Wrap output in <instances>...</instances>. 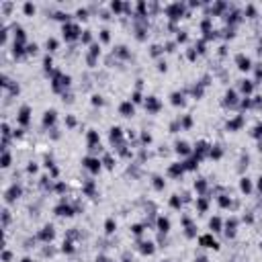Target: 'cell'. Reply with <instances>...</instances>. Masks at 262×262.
<instances>
[{"label": "cell", "instance_id": "cell-47", "mask_svg": "<svg viewBox=\"0 0 262 262\" xmlns=\"http://www.w3.org/2000/svg\"><path fill=\"white\" fill-rule=\"evenodd\" d=\"M111 35H109V29H103L100 31V41H109Z\"/></svg>", "mask_w": 262, "mask_h": 262}, {"label": "cell", "instance_id": "cell-5", "mask_svg": "<svg viewBox=\"0 0 262 262\" xmlns=\"http://www.w3.org/2000/svg\"><path fill=\"white\" fill-rule=\"evenodd\" d=\"M55 215H59V217H72V215H74V209L70 207V205H66V201H62V203L55 207Z\"/></svg>", "mask_w": 262, "mask_h": 262}, {"label": "cell", "instance_id": "cell-29", "mask_svg": "<svg viewBox=\"0 0 262 262\" xmlns=\"http://www.w3.org/2000/svg\"><path fill=\"white\" fill-rule=\"evenodd\" d=\"M80 41H82V43H90V41H92V31H82V35H80Z\"/></svg>", "mask_w": 262, "mask_h": 262}, {"label": "cell", "instance_id": "cell-56", "mask_svg": "<svg viewBox=\"0 0 262 262\" xmlns=\"http://www.w3.org/2000/svg\"><path fill=\"white\" fill-rule=\"evenodd\" d=\"M186 55H188V59H195V57H197V49H188Z\"/></svg>", "mask_w": 262, "mask_h": 262}, {"label": "cell", "instance_id": "cell-43", "mask_svg": "<svg viewBox=\"0 0 262 262\" xmlns=\"http://www.w3.org/2000/svg\"><path fill=\"white\" fill-rule=\"evenodd\" d=\"M186 39H188V35L184 33V31H178V35H176V41H178V43H184Z\"/></svg>", "mask_w": 262, "mask_h": 262}, {"label": "cell", "instance_id": "cell-62", "mask_svg": "<svg viewBox=\"0 0 262 262\" xmlns=\"http://www.w3.org/2000/svg\"><path fill=\"white\" fill-rule=\"evenodd\" d=\"M258 191H262V176L258 178Z\"/></svg>", "mask_w": 262, "mask_h": 262}, {"label": "cell", "instance_id": "cell-54", "mask_svg": "<svg viewBox=\"0 0 262 262\" xmlns=\"http://www.w3.org/2000/svg\"><path fill=\"white\" fill-rule=\"evenodd\" d=\"M246 12H248L250 16H254V15H256V10H254V6H252V4H248V6H246Z\"/></svg>", "mask_w": 262, "mask_h": 262}, {"label": "cell", "instance_id": "cell-14", "mask_svg": "<svg viewBox=\"0 0 262 262\" xmlns=\"http://www.w3.org/2000/svg\"><path fill=\"white\" fill-rule=\"evenodd\" d=\"M158 229H160V233H168L170 232V219L168 217H158Z\"/></svg>", "mask_w": 262, "mask_h": 262}, {"label": "cell", "instance_id": "cell-44", "mask_svg": "<svg viewBox=\"0 0 262 262\" xmlns=\"http://www.w3.org/2000/svg\"><path fill=\"white\" fill-rule=\"evenodd\" d=\"M103 103H104V100H103L100 94H94V96H92V104H94V107H100Z\"/></svg>", "mask_w": 262, "mask_h": 262}, {"label": "cell", "instance_id": "cell-11", "mask_svg": "<svg viewBox=\"0 0 262 262\" xmlns=\"http://www.w3.org/2000/svg\"><path fill=\"white\" fill-rule=\"evenodd\" d=\"M15 43H27V33H25V29H23V27H19L16 25L15 27Z\"/></svg>", "mask_w": 262, "mask_h": 262}, {"label": "cell", "instance_id": "cell-17", "mask_svg": "<svg viewBox=\"0 0 262 262\" xmlns=\"http://www.w3.org/2000/svg\"><path fill=\"white\" fill-rule=\"evenodd\" d=\"M242 123H244V117H242V115H237L236 119H232V121H228V129H229V131H233V129L242 127Z\"/></svg>", "mask_w": 262, "mask_h": 262}, {"label": "cell", "instance_id": "cell-50", "mask_svg": "<svg viewBox=\"0 0 262 262\" xmlns=\"http://www.w3.org/2000/svg\"><path fill=\"white\" fill-rule=\"evenodd\" d=\"M10 258H12L10 250H4V252H2V262H10Z\"/></svg>", "mask_w": 262, "mask_h": 262}, {"label": "cell", "instance_id": "cell-35", "mask_svg": "<svg viewBox=\"0 0 262 262\" xmlns=\"http://www.w3.org/2000/svg\"><path fill=\"white\" fill-rule=\"evenodd\" d=\"M219 205H221V207H232V199H229L228 195H221V197H219Z\"/></svg>", "mask_w": 262, "mask_h": 262}, {"label": "cell", "instance_id": "cell-4", "mask_svg": "<svg viewBox=\"0 0 262 262\" xmlns=\"http://www.w3.org/2000/svg\"><path fill=\"white\" fill-rule=\"evenodd\" d=\"M53 236H55V232H53V225H51V223L43 225V229L37 233V237H39L41 242H51V240H53Z\"/></svg>", "mask_w": 262, "mask_h": 262}, {"label": "cell", "instance_id": "cell-63", "mask_svg": "<svg viewBox=\"0 0 262 262\" xmlns=\"http://www.w3.org/2000/svg\"><path fill=\"white\" fill-rule=\"evenodd\" d=\"M21 262H33V260H31L29 256H25V258H23V260H21Z\"/></svg>", "mask_w": 262, "mask_h": 262}, {"label": "cell", "instance_id": "cell-21", "mask_svg": "<svg viewBox=\"0 0 262 262\" xmlns=\"http://www.w3.org/2000/svg\"><path fill=\"white\" fill-rule=\"evenodd\" d=\"M237 103V99H236V90H228V92H225V104H236Z\"/></svg>", "mask_w": 262, "mask_h": 262}, {"label": "cell", "instance_id": "cell-13", "mask_svg": "<svg viewBox=\"0 0 262 262\" xmlns=\"http://www.w3.org/2000/svg\"><path fill=\"white\" fill-rule=\"evenodd\" d=\"M145 109L149 111V113H156V111L160 109V103L156 96H148V100H145Z\"/></svg>", "mask_w": 262, "mask_h": 262}, {"label": "cell", "instance_id": "cell-37", "mask_svg": "<svg viewBox=\"0 0 262 262\" xmlns=\"http://www.w3.org/2000/svg\"><path fill=\"white\" fill-rule=\"evenodd\" d=\"M178 121H180V127H191V125H193V117H182V119H178Z\"/></svg>", "mask_w": 262, "mask_h": 262}, {"label": "cell", "instance_id": "cell-55", "mask_svg": "<svg viewBox=\"0 0 262 262\" xmlns=\"http://www.w3.org/2000/svg\"><path fill=\"white\" fill-rule=\"evenodd\" d=\"M131 100H133V103H141V94H139V92H133Z\"/></svg>", "mask_w": 262, "mask_h": 262}, {"label": "cell", "instance_id": "cell-40", "mask_svg": "<svg viewBox=\"0 0 262 262\" xmlns=\"http://www.w3.org/2000/svg\"><path fill=\"white\" fill-rule=\"evenodd\" d=\"M37 49H39L37 43H29V45H27V55H35V53H37Z\"/></svg>", "mask_w": 262, "mask_h": 262}, {"label": "cell", "instance_id": "cell-1", "mask_svg": "<svg viewBox=\"0 0 262 262\" xmlns=\"http://www.w3.org/2000/svg\"><path fill=\"white\" fill-rule=\"evenodd\" d=\"M62 33H64V39L66 41H74V39H80V35H82V31H80V27L76 25V23H64V27H62Z\"/></svg>", "mask_w": 262, "mask_h": 262}, {"label": "cell", "instance_id": "cell-57", "mask_svg": "<svg viewBox=\"0 0 262 262\" xmlns=\"http://www.w3.org/2000/svg\"><path fill=\"white\" fill-rule=\"evenodd\" d=\"M12 135H15V137H23V127L15 129V131H12Z\"/></svg>", "mask_w": 262, "mask_h": 262}, {"label": "cell", "instance_id": "cell-30", "mask_svg": "<svg viewBox=\"0 0 262 262\" xmlns=\"http://www.w3.org/2000/svg\"><path fill=\"white\" fill-rule=\"evenodd\" d=\"M154 250H156V248H154L152 242H144V244H141V252H144V254H154Z\"/></svg>", "mask_w": 262, "mask_h": 262}, {"label": "cell", "instance_id": "cell-10", "mask_svg": "<svg viewBox=\"0 0 262 262\" xmlns=\"http://www.w3.org/2000/svg\"><path fill=\"white\" fill-rule=\"evenodd\" d=\"M119 113L123 115V117H131V115H133V103H131V100H125V103H121V107H119Z\"/></svg>", "mask_w": 262, "mask_h": 262}, {"label": "cell", "instance_id": "cell-19", "mask_svg": "<svg viewBox=\"0 0 262 262\" xmlns=\"http://www.w3.org/2000/svg\"><path fill=\"white\" fill-rule=\"evenodd\" d=\"M170 99H172V104H174V107H178V104H184V94H182V92H172V96H170Z\"/></svg>", "mask_w": 262, "mask_h": 262}, {"label": "cell", "instance_id": "cell-53", "mask_svg": "<svg viewBox=\"0 0 262 262\" xmlns=\"http://www.w3.org/2000/svg\"><path fill=\"white\" fill-rule=\"evenodd\" d=\"M141 141H144V144H149V141H152V135H149V133H141Z\"/></svg>", "mask_w": 262, "mask_h": 262}, {"label": "cell", "instance_id": "cell-25", "mask_svg": "<svg viewBox=\"0 0 262 262\" xmlns=\"http://www.w3.org/2000/svg\"><path fill=\"white\" fill-rule=\"evenodd\" d=\"M10 162H12V156H10L8 149H4V154H2V168H8Z\"/></svg>", "mask_w": 262, "mask_h": 262}, {"label": "cell", "instance_id": "cell-46", "mask_svg": "<svg viewBox=\"0 0 262 262\" xmlns=\"http://www.w3.org/2000/svg\"><path fill=\"white\" fill-rule=\"evenodd\" d=\"M195 188H199V193H203L205 188H207V182H203V180H199V182H195Z\"/></svg>", "mask_w": 262, "mask_h": 262}, {"label": "cell", "instance_id": "cell-18", "mask_svg": "<svg viewBox=\"0 0 262 262\" xmlns=\"http://www.w3.org/2000/svg\"><path fill=\"white\" fill-rule=\"evenodd\" d=\"M182 166H184V170H195L199 166V158L197 156H191V158H186V162H184Z\"/></svg>", "mask_w": 262, "mask_h": 262}, {"label": "cell", "instance_id": "cell-7", "mask_svg": "<svg viewBox=\"0 0 262 262\" xmlns=\"http://www.w3.org/2000/svg\"><path fill=\"white\" fill-rule=\"evenodd\" d=\"M199 244H201V246H205V248H213V250H219V244L213 240L211 233H207V236H201V237H199Z\"/></svg>", "mask_w": 262, "mask_h": 262}, {"label": "cell", "instance_id": "cell-32", "mask_svg": "<svg viewBox=\"0 0 262 262\" xmlns=\"http://www.w3.org/2000/svg\"><path fill=\"white\" fill-rule=\"evenodd\" d=\"M121 139V127H113L111 129V141H119Z\"/></svg>", "mask_w": 262, "mask_h": 262}, {"label": "cell", "instance_id": "cell-41", "mask_svg": "<svg viewBox=\"0 0 262 262\" xmlns=\"http://www.w3.org/2000/svg\"><path fill=\"white\" fill-rule=\"evenodd\" d=\"M76 16H78V19H82V21L88 19V10H86V8H78V10H76Z\"/></svg>", "mask_w": 262, "mask_h": 262}, {"label": "cell", "instance_id": "cell-45", "mask_svg": "<svg viewBox=\"0 0 262 262\" xmlns=\"http://www.w3.org/2000/svg\"><path fill=\"white\" fill-rule=\"evenodd\" d=\"M111 8H113L115 12H121V10L125 8V4H121V2H111Z\"/></svg>", "mask_w": 262, "mask_h": 262}, {"label": "cell", "instance_id": "cell-28", "mask_svg": "<svg viewBox=\"0 0 262 262\" xmlns=\"http://www.w3.org/2000/svg\"><path fill=\"white\" fill-rule=\"evenodd\" d=\"M170 205H172L174 209H180L182 207V199L178 197V195H172V197H170Z\"/></svg>", "mask_w": 262, "mask_h": 262}, {"label": "cell", "instance_id": "cell-23", "mask_svg": "<svg viewBox=\"0 0 262 262\" xmlns=\"http://www.w3.org/2000/svg\"><path fill=\"white\" fill-rule=\"evenodd\" d=\"M115 229H117V223H115L113 217H109V219H107V223H104V232H107V233H113Z\"/></svg>", "mask_w": 262, "mask_h": 262}, {"label": "cell", "instance_id": "cell-31", "mask_svg": "<svg viewBox=\"0 0 262 262\" xmlns=\"http://www.w3.org/2000/svg\"><path fill=\"white\" fill-rule=\"evenodd\" d=\"M197 209H199L201 213L207 211V199H205V197H199V199H197Z\"/></svg>", "mask_w": 262, "mask_h": 262}, {"label": "cell", "instance_id": "cell-6", "mask_svg": "<svg viewBox=\"0 0 262 262\" xmlns=\"http://www.w3.org/2000/svg\"><path fill=\"white\" fill-rule=\"evenodd\" d=\"M100 164H103V162H100L99 158H90V156H88V158H84V166H86V168H88L92 174L100 172Z\"/></svg>", "mask_w": 262, "mask_h": 262}, {"label": "cell", "instance_id": "cell-61", "mask_svg": "<svg viewBox=\"0 0 262 262\" xmlns=\"http://www.w3.org/2000/svg\"><path fill=\"white\" fill-rule=\"evenodd\" d=\"M96 262H109V260H107L104 256H99V258H96Z\"/></svg>", "mask_w": 262, "mask_h": 262}, {"label": "cell", "instance_id": "cell-36", "mask_svg": "<svg viewBox=\"0 0 262 262\" xmlns=\"http://www.w3.org/2000/svg\"><path fill=\"white\" fill-rule=\"evenodd\" d=\"M23 10H25V15H33V12H35V4H33V2H25V4H23Z\"/></svg>", "mask_w": 262, "mask_h": 262}, {"label": "cell", "instance_id": "cell-52", "mask_svg": "<svg viewBox=\"0 0 262 262\" xmlns=\"http://www.w3.org/2000/svg\"><path fill=\"white\" fill-rule=\"evenodd\" d=\"M160 51H162L160 45H152V55H160Z\"/></svg>", "mask_w": 262, "mask_h": 262}, {"label": "cell", "instance_id": "cell-8", "mask_svg": "<svg viewBox=\"0 0 262 262\" xmlns=\"http://www.w3.org/2000/svg\"><path fill=\"white\" fill-rule=\"evenodd\" d=\"M236 62H237V68H240V70H244V72H248V70L252 68V59H250V57H246L244 53H240V55H237V57H236Z\"/></svg>", "mask_w": 262, "mask_h": 262}, {"label": "cell", "instance_id": "cell-49", "mask_svg": "<svg viewBox=\"0 0 262 262\" xmlns=\"http://www.w3.org/2000/svg\"><path fill=\"white\" fill-rule=\"evenodd\" d=\"M2 219H4V228L8 225V221H10V213H8V209H4L2 211Z\"/></svg>", "mask_w": 262, "mask_h": 262}, {"label": "cell", "instance_id": "cell-34", "mask_svg": "<svg viewBox=\"0 0 262 262\" xmlns=\"http://www.w3.org/2000/svg\"><path fill=\"white\" fill-rule=\"evenodd\" d=\"M221 148H219V145H215V148H213L211 145V149H209V156H211V158H221Z\"/></svg>", "mask_w": 262, "mask_h": 262}, {"label": "cell", "instance_id": "cell-60", "mask_svg": "<svg viewBox=\"0 0 262 262\" xmlns=\"http://www.w3.org/2000/svg\"><path fill=\"white\" fill-rule=\"evenodd\" d=\"M195 262H209L205 256H199V258H195Z\"/></svg>", "mask_w": 262, "mask_h": 262}, {"label": "cell", "instance_id": "cell-39", "mask_svg": "<svg viewBox=\"0 0 262 262\" xmlns=\"http://www.w3.org/2000/svg\"><path fill=\"white\" fill-rule=\"evenodd\" d=\"M103 164L107 166V168H113V166H115V164H113V156H111V154H107V156L103 158Z\"/></svg>", "mask_w": 262, "mask_h": 262}, {"label": "cell", "instance_id": "cell-2", "mask_svg": "<svg viewBox=\"0 0 262 262\" xmlns=\"http://www.w3.org/2000/svg\"><path fill=\"white\" fill-rule=\"evenodd\" d=\"M16 121H19L21 127H27V125H29V121H31V107H29V104H23V107L19 109Z\"/></svg>", "mask_w": 262, "mask_h": 262}, {"label": "cell", "instance_id": "cell-58", "mask_svg": "<svg viewBox=\"0 0 262 262\" xmlns=\"http://www.w3.org/2000/svg\"><path fill=\"white\" fill-rule=\"evenodd\" d=\"M55 188H57V193H64V191H66V184L64 182H57V186H55Z\"/></svg>", "mask_w": 262, "mask_h": 262}, {"label": "cell", "instance_id": "cell-22", "mask_svg": "<svg viewBox=\"0 0 262 262\" xmlns=\"http://www.w3.org/2000/svg\"><path fill=\"white\" fill-rule=\"evenodd\" d=\"M209 228H211L213 232H221V219H219V217H211V221H209Z\"/></svg>", "mask_w": 262, "mask_h": 262}, {"label": "cell", "instance_id": "cell-20", "mask_svg": "<svg viewBox=\"0 0 262 262\" xmlns=\"http://www.w3.org/2000/svg\"><path fill=\"white\" fill-rule=\"evenodd\" d=\"M252 88H254V84L250 82V80H242V82H240V90H242V92L250 94V92H252Z\"/></svg>", "mask_w": 262, "mask_h": 262}, {"label": "cell", "instance_id": "cell-26", "mask_svg": "<svg viewBox=\"0 0 262 262\" xmlns=\"http://www.w3.org/2000/svg\"><path fill=\"white\" fill-rule=\"evenodd\" d=\"M62 252L72 254V252H74V244L70 242V240H64V244H62Z\"/></svg>", "mask_w": 262, "mask_h": 262}, {"label": "cell", "instance_id": "cell-42", "mask_svg": "<svg viewBox=\"0 0 262 262\" xmlns=\"http://www.w3.org/2000/svg\"><path fill=\"white\" fill-rule=\"evenodd\" d=\"M131 232H133L135 236H141V233H144V225H141V223H135L133 228H131Z\"/></svg>", "mask_w": 262, "mask_h": 262}, {"label": "cell", "instance_id": "cell-48", "mask_svg": "<svg viewBox=\"0 0 262 262\" xmlns=\"http://www.w3.org/2000/svg\"><path fill=\"white\" fill-rule=\"evenodd\" d=\"M37 168H39V166H37V164H35V162H29V166H27V172L35 174V172H37Z\"/></svg>", "mask_w": 262, "mask_h": 262}, {"label": "cell", "instance_id": "cell-16", "mask_svg": "<svg viewBox=\"0 0 262 262\" xmlns=\"http://www.w3.org/2000/svg\"><path fill=\"white\" fill-rule=\"evenodd\" d=\"M182 172H184V166H182V164H170V168H168L170 176H180Z\"/></svg>", "mask_w": 262, "mask_h": 262}, {"label": "cell", "instance_id": "cell-15", "mask_svg": "<svg viewBox=\"0 0 262 262\" xmlns=\"http://www.w3.org/2000/svg\"><path fill=\"white\" fill-rule=\"evenodd\" d=\"M240 191H242V193H252V180H250V178L248 176H244L242 180H240Z\"/></svg>", "mask_w": 262, "mask_h": 262}, {"label": "cell", "instance_id": "cell-33", "mask_svg": "<svg viewBox=\"0 0 262 262\" xmlns=\"http://www.w3.org/2000/svg\"><path fill=\"white\" fill-rule=\"evenodd\" d=\"M92 57H96V55H100V43H90V53Z\"/></svg>", "mask_w": 262, "mask_h": 262}, {"label": "cell", "instance_id": "cell-3", "mask_svg": "<svg viewBox=\"0 0 262 262\" xmlns=\"http://www.w3.org/2000/svg\"><path fill=\"white\" fill-rule=\"evenodd\" d=\"M21 193H23V188H21L16 182H12V184L8 186V191L4 193V197H6V203H12V201H16V199L21 197Z\"/></svg>", "mask_w": 262, "mask_h": 262}, {"label": "cell", "instance_id": "cell-27", "mask_svg": "<svg viewBox=\"0 0 262 262\" xmlns=\"http://www.w3.org/2000/svg\"><path fill=\"white\" fill-rule=\"evenodd\" d=\"M164 186H166L164 178H162V176H154V188H156V191H162Z\"/></svg>", "mask_w": 262, "mask_h": 262}, {"label": "cell", "instance_id": "cell-64", "mask_svg": "<svg viewBox=\"0 0 262 262\" xmlns=\"http://www.w3.org/2000/svg\"><path fill=\"white\" fill-rule=\"evenodd\" d=\"M260 248H262V242H260Z\"/></svg>", "mask_w": 262, "mask_h": 262}, {"label": "cell", "instance_id": "cell-51", "mask_svg": "<svg viewBox=\"0 0 262 262\" xmlns=\"http://www.w3.org/2000/svg\"><path fill=\"white\" fill-rule=\"evenodd\" d=\"M66 123H68V127H74V125H76V119L72 117V115H68V117H66Z\"/></svg>", "mask_w": 262, "mask_h": 262}, {"label": "cell", "instance_id": "cell-24", "mask_svg": "<svg viewBox=\"0 0 262 262\" xmlns=\"http://www.w3.org/2000/svg\"><path fill=\"white\" fill-rule=\"evenodd\" d=\"M57 39H55V37H47V41H45V47H47V49L49 51H55L57 49Z\"/></svg>", "mask_w": 262, "mask_h": 262}, {"label": "cell", "instance_id": "cell-59", "mask_svg": "<svg viewBox=\"0 0 262 262\" xmlns=\"http://www.w3.org/2000/svg\"><path fill=\"white\" fill-rule=\"evenodd\" d=\"M158 70H160V72H166V62H160V64H158Z\"/></svg>", "mask_w": 262, "mask_h": 262}, {"label": "cell", "instance_id": "cell-9", "mask_svg": "<svg viewBox=\"0 0 262 262\" xmlns=\"http://www.w3.org/2000/svg\"><path fill=\"white\" fill-rule=\"evenodd\" d=\"M55 119H57V113H55L53 109L45 111V115H43V127H51V125L55 123Z\"/></svg>", "mask_w": 262, "mask_h": 262}, {"label": "cell", "instance_id": "cell-12", "mask_svg": "<svg viewBox=\"0 0 262 262\" xmlns=\"http://www.w3.org/2000/svg\"><path fill=\"white\" fill-rule=\"evenodd\" d=\"M176 154H180V156H191L193 149L188 148L186 141H176Z\"/></svg>", "mask_w": 262, "mask_h": 262}, {"label": "cell", "instance_id": "cell-38", "mask_svg": "<svg viewBox=\"0 0 262 262\" xmlns=\"http://www.w3.org/2000/svg\"><path fill=\"white\" fill-rule=\"evenodd\" d=\"M113 53H119L121 57H127V55H129V51H127V47H125V45H119V47L113 51Z\"/></svg>", "mask_w": 262, "mask_h": 262}]
</instances>
